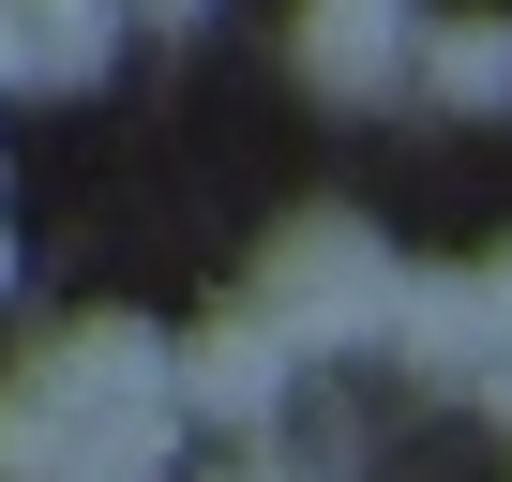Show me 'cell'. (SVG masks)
Returning <instances> with one entry per match:
<instances>
[{
	"label": "cell",
	"instance_id": "obj_12",
	"mask_svg": "<svg viewBox=\"0 0 512 482\" xmlns=\"http://www.w3.org/2000/svg\"><path fill=\"white\" fill-rule=\"evenodd\" d=\"M0 287H16V241H0Z\"/></svg>",
	"mask_w": 512,
	"mask_h": 482
},
{
	"label": "cell",
	"instance_id": "obj_6",
	"mask_svg": "<svg viewBox=\"0 0 512 482\" xmlns=\"http://www.w3.org/2000/svg\"><path fill=\"white\" fill-rule=\"evenodd\" d=\"M407 91L452 106V121H497L512 106V16H422L407 31Z\"/></svg>",
	"mask_w": 512,
	"mask_h": 482
},
{
	"label": "cell",
	"instance_id": "obj_10",
	"mask_svg": "<svg viewBox=\"0 0 512 482\" xmlns=\"http://www.w3.org/2000/svg\"><path fill=\"white\" fill-rule=\"evenodd\" d=\"M482 407H497V437H512V362H497V377H482Z\"/></svg>",
	"mask_w": 512,
	"mask_h": 482
},
{
	"label": "cell",
	"instance_id": "obj_9",
	"mask_svg": "<svg viewBox=\"0 0 512 482\" xmlns=\"http://www.w3.org/2000/svg\"><path fill=\"white\" fill-rule=\"evenodd\" d=\"M0 91H31V46H16V0H0Z\"/></svg>",
	"mask_w": 512,
	"mask_h": 482
},
{
	"label": "cell",
	"instance_id": "obj_11",
	"mask_svg": "<svg viewBox=\"0 0 512 482\" xmlns=\"http://www.w3.org/2000/svg\"><path fill=\"white\" fill-rule=\"evenodd\" d=\"M226 482H287V467H226Z\"/></svg>",
	"mask_w": 512,
	"mask_h": 482
},
{
	"label": "cell",
	"instance_id": "obj_1",
	"mask_svg": "<svg viewBox=\"0 0 512 482\" xmlns=\"http://www.w3.org/2000/svg\"><path fill=\"white\" fill-rule=\"evenodd\" d=\"M181 437L166 407V332L136 317H76L16 362V392H0V482H151Z\"/></svg>",
	"mask_w": 512,
	"mask_h": 482
},
{
	"label": "cell",
	"instance_id": "obj_5",
	"mask_svg": "<svg viewBox=\"0 0 512 482\" xmlns=\"http://www.w3.org/2000/svg\"><path fill=\"white\" fill-rule=\"evenodd\" d=\"M377 347H392L407 377H437V392H467V377H497V362H512L467 272H407V287H392V332H377Z\"/></svg>",
	"mask_w": 512,
	"mask_h": 482
},
{
	"label": "cell",
	"instance_id": "obj_3",
	"mask_svg": "<svg viewBox=\"0 0 512 482\" xmlns=\"http://www.w3.org/2000/svg\"><path fill=\"white\" fill-rule=\"evenodd\" d=\"M407 31H422V0H302L287 16V76L317 106H377V91H407Z\"/></svg>",
	"mask_w": 512,
	"mask_h": 482
},
{
	"label": "cell",
	"instance_id": "obj_2",
	"mask_svg": "<svg viewBox=\"0 0 512 482\" xmlns=\"http://www.w3.org/2000/svg\"><path fill=\"white\" fill-rule=\"evenodd\" d=\"M392 257H377V226L362 211H302L272 257H256V287H241V317L272 332L287 362H332V347H377L392 332Z\"/></svg>",
	"mask_w": 512,
	"mask_h": 482
},
{
	"label": "cell",
	"instance_id": "obj_7",
	"mask_svg": "<svg viewBox=\"0 0 512 482\" xmlns=\"http://www.w3.org/2000/svg\"><path fill=\"white\" fill-rule=\"evenodd\" d=\"M16 46H31L46 91H91L106 46H121V0H16Z\"/></svg>",
	"mask_w": 512,
	"mask_h": 482
},
{
	"label": "cell",
	"instance_id": "obj_4",
	"mask_svg": "<svg viewBox=\"0 0 512 482\" xmlns=\"http://www.w3.org/2000/svg\"><path fill=\"white\" fill-rule=\"evenodd\" d=\"M287 377H302V362L256 332L241 302H226L196 347H166V407H181V422H226V437H256V422H272V407H287Z\"/></svg>",
	"mask_w": 512,
	"mask_h": 482
},
{
	"label": "cell",
	"instance_id": "obj_8",
	"mask_svg": "<svg viewBox=\"0 0 512 482\" xmlns=\"http://www.w3.org/2000/svg\"><path fill=\"white\" fill-rule=\"evenodd\" d=\"M467 287H482V317H497V347H512V241H497V257H467Z\"/></svg>",
	"mask_w": 512,
	"mask_h": 482
}]
</instances>
